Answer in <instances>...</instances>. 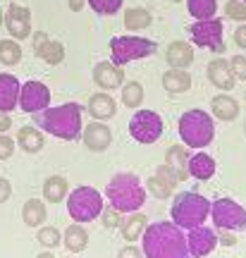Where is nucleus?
I'll return each instance as SVG.
<instances>
[{
  "mask_svg": "<svg viewBox=\"0 0 246 258\" xmlns=\"http://www.w3.org/2000/svg\"><path fill=\"white\" fill-rule=\"evenodd\" d=\"M141 251L146 258H189L184 230L174 222H153L141 234Z\"/></svg>",
  "mask_w": 246,
  "mask_h": 258,
  "instance_id": "1",
  "label": "nucleus"
},
{
  "mask_svg": "<svg viewBox=\"0 0 246 258\" xmlns=\"http://www.w3.org/2000/svg\"><path fill=\"white\" fill-rule=\"evenodd\" d=\"M38 127L43 129L46 134L63 141H74L82 137V105L79 103H63V105H48L46 110H41L36 115Z\"/></svg>",
  "mask_w": 246,
  "mask_h": 258,
  "instance_id": "2",
  "label": "nucleus"
},
{
  "mask_svg": "<svg viewBox=\"0 0 246 258\" xmlns=\"http://www.w3.org/2000/svg\"><path fill=\"white\" fill-rule=\"evenodd\" d=\"M105 196L112 208H117L122 215L134 211H141L146 203V186L141 184L139 175L134 172H117L110 177L105 186Z\"/></svg>",
  "mask_w": 246,
  "mask_h": 258,
  "instance_id": "3",
  "label": "nucleus"
},
{
  "mask_svg": "<svg viewBox=\"0 0 246 258\" xmlns=\"http://www.w3.org/2000/svg\"><path fill=\"white\" fill-rule=\"evenodd\" d=\"M170 218L174 225H179L182 230H194L199 225H206L210 218V201L199 191H182L174 196Z\"/></svg>",
  "mask_w": 246,
  "mask_h": 258,
  "instance_id": "4",
  "label": "nucleus"
},
{
  "mask_svg": "<svg viewBox=\"0 0 246 258\" xmlns=\"http://www.w3.org/2000/svg\"><path fill=\"white\" fill-rule=\"evenodd\" d=\"M177 132H179V139L184 141L187 148H206L213 144L215 139V124H213V117H210L206 110H187L177 122Z\"/></svg>",
  "mask_w": 246,
  "mask_h": 258,
  "instance_id": "5",
  "label": "nucleus"
},
{
  "mask_svg": "<svg viewBox=\"0 0 246 258\" xmlns=\"http://www.w3.org/2000/svg\"><path fill=\"white\" fill-rule=\"evenodd\" d=\"M103 194L96 189V186H77L70 191V199H67V213L74 222H93L98 220L100 211H103Z\"/></svg>",
  "mask_w": 246,
  "mask_h": 258,
  "instance_id": "6",
  "label": "nucleus"
},
{
  "mask_svg": "<svg viewBox=\"0 0 246 258\" xmlns=\"http://www.w3.org/2000/svg\"><path fill=\"white\" fill-rule=\"evenodd\" d=\"M158 53V43L141 36H115L110 41V60L115 64H127L132 60H144Z\"/></svg>",
  "mask_w": 246,
  "mask_h": 258,
  "instance_id": "7",
  "label": "nucleus"
},
{
  "mask_svg": "<svg viewBox=\"0 0 246 258\" xmlns=\"http://www.w3.org/2000/svg\"><path fill=\"white\" fill-rule=\"evenodd\" d=\"M189 36H192L194 46L208 48L218 55H225V27H222V19H196L192 27H189Z\"/></svg>",
  "mask_w": 246,
  "mask_h": 258,
  "instance_id": "8",
  "label": "nucleus"
},
{
  "mask_svg": "<svg viewBox=\"0 0 246 258\" xmlns=\"http://www.w3.org/2000/svg\"><path fill=\"white\" fill-rule=\"evenodd\" d=\"M210 218L218 230L244 232L246 230V208L232 199H218L210 203Z\"/></svg>",
  "mask_w": 246,
  "mask_h": 258,
  "instance_id": "9",
  "label": "nucleus"
},
{
  "mask_svg": "<svg viewBox=\"0 0 246 258\" xmlns=\"http://www.w3.org/2000/svg\"><path fill=\"white\" fill-rule=\"evenodd\" d=\"M129 134L134 141L151 146L163 134V117L155 110H137L134 117L129 120Z\"/></svg>",
  "mask_w": 246,
  "mask_h": 258,
  "instance_id": "10",
  "label": "nucleus"
},
{
  "mask_svg": "<svg viewBox=\"0 0 246 258\" xmlns=\"http://www.w3.org/2000/svg\"><path fill=\"white\" fill-rule=\"evenodd\" d=\"M50 105V89L38 79H29L19 86V110L29 112V115H38Z\"/></svg>",
  "mask_w": 246,
  "mask_h": 258,
  "instance_id": "11",
  "label": "nucleus"
},
{
  "mask_svg": "<svg viewBox=\"0 0 246 258\" xmlns=\"http://www.w3.org/2000/svg\"><path fill=\"white\" fill-rule=\"evenodd\" d=\"M82 144L91 153H103L112 146V129L103 120H93L82 129Z\"/></svg>",
  "mask_w": 246,
  "mask_h": 258,
  "instance_id": "12",
  "label": "nucleus"
},
{
  "mask_svg": "<svg viewBox=\"0 0 246 258\" xmlns=\"http://www.w3.org/2000/svg\"><path fill=\"white\" fill-rule=\"evenodd\" d=\"M3 27L10 31V36L17 38V41H24V38L31 36V12L29 8L19 5V3H12L5 12V22Z\"/></svg>",
  "mask_w": 246,
  "mask_h": 258,
  "instance_id": "13",
  "label": "nucleus"
},
{
  "mask_svg": "<svg viewBox=\"0 0 246 258\" xmlns=\"http://www.w3.org/2000/svg\"><path fill=\"white\" fill-rule=\"evenodd\" d=\"M215 246H218V234L206 225H199L187 234V249L192 258H206L208 253H213Z\"/></svg>",
  "mask_w": 246,
  "mask_h": 258,
  "instance_id": "14",
  "label": "nucleus"
},
{
  "mask_svg": "<svg viewBox=\"0 0 246 258\" xmlns=\"http://www.w3.org/2000/svg\"><path fill=\"white\" fill-rule=\"evenodd\" d=\"M93 84L98 86L100 91H115V89H122V84H125V70L115 64L112 60H103V62L93 64Z\"/></svg>",
  "mask_w": 246,
  "mask_h": 258,
  "instance_id": "15",
  "label": "nucleus"
},
{
  "mask_svg": "<svg viewBox=\"0 0 246 258\" xmlns=\"http://www.w3.org/2000/svg\"><path fill=\"white\" fill-rule=\"evenodd\" d=\"M206 77L208 82L218 89V91H232L237 86V77L232 72V64L225 57H215L208 62V70H206Z\"/></svg>",
  "mask_w": 246,
  "mask_h": 258,
  "instance_id": "16",
  "label": "nucleus"
},
{
  "mask_svg": "<svg viewBox=\"0 0 246 258\" xmlns=\"http://www.w3.org/2000/svg\"><path fill=\"white\" fill-rule=\"evenodd\" d=\"M19 82L15 74L10 72H0V110L3 112H12L19 105Z\"/></svg>",
  "mask_w": 246,
  "mask_h": 258,
  "instance_id": "17",
  "label": "nucleus"
},
{
  "mask_svg": "<svg viewBox=\"0 0 246 258\" xmlns=\"http://www.w3.org/2000/svg\"><path fill=\"white\" fill-rule=\"evenodd\" d=\"M17 146L24 151V153H29V156H36V153H41L43 151V146H46V137H43V129L41 127H31V124H27V127H19L17 132Z\"/></svg>",
  "mask_w": 246,
  "mask_h": 258,
  "instance_id": "18",
  "label": "nucleus"
},
{
  "mask_svg": "<svg viewBox=\"0 0 246 258\" xmlns=\"http://www.w3.org/2000/svg\"><path fill=\"white\" fill-rule=\"evenodd\" d=\"M86 110H89V115H91L93 120H110L117 112V103L110 96V91H98L89 98Z\"/></svg>",
  "mask_w": 246,
  "mask_h": 258,
  "instance_id": "19",
  "label": "nucleus"
},
{
  "mask_svg": "<svg viewBox=\"0 0 246 258\" xmlns=\"http://www.w3.org/2000/svg\"><path fill=\"white\" fill-rule=\"evenodd\" d=\"M210 110L213 117H218L220 122H234L239 117V101L229 96V91H222L210 101Z\"/></svg>",
  "mask_w": 246,
  "mask_h": 258,
  "instance_id": "20",
  "label": "nucleus"
},
{
  "mask_svg": "<svg viewBox=\"0 0 246 258\" xmlns=\"http://www.w3.org/2000/svg\"><path fill=\"white\" fill-rule=\"evenodd\" d=\"M213 175H215V158L208 156L203 148L192 153V158H189V177L199 179V182H208Z\"/></svg>",
  "mask_w": 246,
  "mask_h": 258,
  "instance_id": "21",
  "label": "nucleus"
},
{
  "mask_svg": "<svg viewBox=\"0 0 246 258\" xmlns=\"http://www.w3.org/2000/svg\"><path fill=\"white\" fill-rule=\"evenodd\" d=\"M189 158H192V153L187 151L184 144H174V146H170L167 153H165V165H170L174 172H177L179 182L189 179Z\"/></svg>",
  "mask_w": 246,
  "mask_h": 258,
  "instance_id": "22",
  "label": "nucleus"
},
{
  "mask_svg": "<svg viewBox=\"0 0 246 258\" xmlns=\"http://www.w3.org/2000/svg\"><path fill=\"white\" fill-rule=\"evenodd\" d=\"M163 89L167 93H172V96L187 93L189 89H192V74H189V70L170 67V70L163 74Z\"/></svg>",
  "mask_w": 246,
  "mask_h": 258,
  "instance_id": "23",
  "label": "nucleus"
},
{
  "mask_svg": "<svg viewBox=\"0 0 246 258\" xmlns=\"http://www.w3.org/2000/svg\"><path fill=\"white\" fill-rule=\"evenodd\" d=\"M165 60L170 67H182L189 70L194 62V46H189L187 41H172L167 50H165Z\"/></svg>",
  "mask_w": 246,
  "mask_h": 258,
  "instance_id": "24",
  "label": "nucleus"
},
{
  "mask_svg": "<svg viewBox=\"0 0 246 258\" xmlns=\"http://www.w3.org/2000/svg\"><path fill=\"white\" fill-rule=\"evenodd\" d=\"M63 246L70 251V253H82V251H86V246H89V232H86V227H84L82 222H74V225H70V227L63 232Z\"/></svg>",
  "mask_w": 246,
  "mask_h": 258,
  "instance_id": "25",
  "label": "nucleus"
},
{
  "mask_svg": "<svg viewBox=\"0 0 246 258\" xmlns=\"http://www.w3.org/2000/svg\"><path fill=\"white\" fill-rule=\"evenodd\" d=\"M148 227V218L144 215V213H127V218H122V222H119V232H122V237H125V241H137L141 239V234H144V230Z\"/></svg>",
  "mask_w": 246,
  "mask_h": 258,
  "instance_id": "26",
  "label": "nucleus"
},
{
  "mask_svg": "<svg viewBox=\"0 0 246 258\" xmlns=\"http://www.w3.org/2000/svg\"><path fill=\"white\" fill-rule=\"evenodd\" d=\"M46 218H48V211H46V203L41 199L24 201V206H22V222L27 227H41V225H46Z\"/></svg>",
  "mask_w": 246,
  "mask_h": 258,
  "instance_id": "27",
  "label": "nucleus"
},
{
  "mask_svg": "<svg viewBox=\"0 0 246 258\" xmlns=\"http://www.w3.org/2000/svg\"><path fill=\"white\" fill-rule=\"evenodd\" d=\"M43 199L48 203H60L67 199V191H70V184H67V179L63 175H50L43 182Z\"/></svg>",
  "mask_w": 246,
  "mask_h": 258,
  "instance_id": "28",
  "label": "nucleus"
},
{
  "mask_svg": "<svg viewBox=\"0 0 246 258\" xmlns=\"http://www.w3.org/2000/svg\"><path fill=\"white\" fill-rule=\"evenodd\" d=\"M151 24H153V15L146 8H129L125 12V27L129 31H141V29H148Z\"/></svg>",
  "mask_w": 246,
  "mask_h": 258,
  "instance_id": "29",
  "label": "nucleus"
},
{
  "mask_svg": "<svg viewBox=\"0 0 246 258\" xmlns=\"http://www.w3.org/2000/svg\"><path fill=\"white\" fill-rule=\"evenodd\" d=\"M36 55L46 64H50V67H57V64H63V60H65V46L60 41H55V38H48Z\"/></svg>",
  "mask_w": 246,
  "mask_h": 258,
  "instance_id": "30",
  "label": "nucleus"
},
{
  "mask_svg": "<svg viewBox=\"0 0 246 258\" xmlns=\"http://www.w3.org/2000/svg\"><path fill=\"white\" fill-rule=\"evenodd\" d=\"M0 62L5 67H15L22 62V46H19L17 38H3L0 41Z\"/></svg>",
  "mask_w": 246,
  "mask_h": 258,
  "instance_id": "31",
  "label": "nucleus"
},
{
  "mask_svg": "<svg viewBox=\"0 0 246 258\" xmlns=\"http://www.w3.org/2000/svg\"><path fill=\"white\" fill-rule=\"evenodd\" d=\"M144 96H146V91H144V84H139V82L122 84V103H125L127 108L137 110L139 105L144 103Z\"/></svg>",
  "mask_w": 246,
  "mask_h": 258,
  "instance_id": "32",
  "label": "nucleus"
},
{
  "mask_svg": "<svg viewBox=\"0 0 246 258\" xmlns=\"http://www.w3.org/2000/svg\"><path fill=\"white\" fill-rule=\"evenodd\" d=\"M187 8L194 19H210L218 12V0H187Z\"/></svg>",
  "mask_w": 246,
  "mask_h": 258,
  "instance_id": "33",
  "label": "nucleus"
},
{
  "mask_svg": "<svg viewBox=\"0 0 246 258\" xmlns=\"http://www.w3.org/2000/svg\"><path fill=\"white\" fill-rule=\"evenodd\" d=\"M174 189L177 186H172L170 182H165L163 177H158L153 172V177H148L146 179V191L153 196V199H160V201H165V199H170L174 194Z\"/></svg>",
  "mask_w": 246,
  "mask_h": 258,
  "instance_id": "34",
  "label": "nucleus"
},
{
  "mask_svg": "<svg viewBox=\"0 0 246 258\" xmlns=\"http://www.w3.org/2000/svg\"><path fill=\"white\" fill-rule=\"evenodd\" d=\"M36 239H38V244H41L43 249L53 251L55 246H60V244H63V232L57 230V227H53V225H41V227H38Z\"/></svg>",
  "mask_w": 246,
  "mask_h": 258,
  "instance_id": "35",
  "label": "nucleus"
},
{
  "mask_svg": "<svg viewBox=\"0 0 246 258\" xmlns=\"http://www.w3.org/2000/svg\"><path fill=\"white\" fill-rule=\"evenodd\" d=\"M86 3H89V8H91L96 15H108V17H112V15L119 12L125 0H86Z\"/></svg>",
  "mask_w": 246,
  "mask_h": 258,
  "instance_id": "36",
  "label": "nucleus"
},
{
  "mask_svg": "<svg viewBox=\"0 0 246 258\" xmlns=\"http://www.w3.org/2000/svg\"><path fill=\"white\" fill-rule=\"evenodd\" d=\"M100 225L105 227V230H119V222H122V213L117 211V208H112V206H103V211H100L98 215Z\"/></svg>",
  "mask_w": 246,
  "mask_h": 258,
  "instance_id": "37",
  "label": "nucleus"
},
{
  "mask_svg": "<svg viewBox=\"0 0 246 258\" xmlns=\"http://www.w3.org/2000/svg\"><path fill=\"white\" fill-rule=\"evenodd\" d=\"M225 17L234 22H246V3L244 0H227L225 3Z\"/></svg>",
  "mask_w": 246,
  "mask_h": 258,
  "instance_id": "38",
  "label": "nucleus"
},
{
  "mask_svg": "<svg viewBox=\"0 0 246 258\" xmlns=\"http://www.w3.org/2000/svg\"><path fill=\"white\" fill-rule=\"evenodd\" d=\"M15 148H17V141L12 137H8L5 132H0V160H10L12 153H15Z\"/></svg>",
  "mask_w": 246,
  "mask_h": 258,
  "instance_id": "39",
  "label": "nucleus"
},
{
  "mask_svg": "<svg viewBox=\"0 0 246 258\" xmlns=\"http://www.w3.org/2000/svg\"><path fill=\"white\" fill-rule=\"evenodd\" d=\"M229 64H232V72H234V77H237V82L241 79V82H246V55H234L232 60H229Z\"/></svg>",
  "mask_w": 246,
  "mask_h": 258,
  "instance_id": "40",
  "label": "nucleus"
},
{
  "mask_svg": "<svg viewBox=\"0 0 246 258\" xmlns=\"http://www.w3.org/2000/svg\"><path fill=\"white\" fill-rule=\"evenodd\" d=\"M117 258H146V256H144L141 246H134L132 241H127V246H122L117 251Z\"/></svg>",
  "mask_w": 246,
  "mask_h": 258,
  "instance_id": "41",
  "label": "nucleus"
},
{
  "mask_svg": "<svg viewBox=\"0 0 246 258\" xmlns=\"http://www.w3.org/2000/svg\"><path fill=\"white\" fill-rule=\"evenodd\" d=\"M10 196H12V182L0 177V203H8Z\"/></svg>",
  "mask_w": 246,
  "mask_h": 258,
  "instance_id": "42",
  "label": "nucleus"
},
{
  "mask_svg": "<svg viewBox=\"0 0 246 258\" xmlns=\"http://www.w3.org/2000/svg\"><path fill=\"white\" fill-rule=\"evenodd\" d=\"M234 43H237L241 50H246V22H241V27L234 29Z\"/></svg>",
  "mask_w": 246,
  "mask_h": 258,
  "instance_id": "43",
  "label": "nucleus"
},
{
  "mask_svg": "<svg viewBox=\"0 0 246 258\" xmlns=\"http://www.w3.org/2000/svg\"><path fill=\"white\" fill-rule=\"evenodd\" d=\"M222 234L218 237V241L222 244V246H234L237 244V237H234V232H229V230H220Z\"/></svg>",
  "mask_w": 246,
  "mask_h": 258,
  "instance_id": "44",
  "label": "nucleus"
},
{
  "mask_svg": "<svg viewBox=\"0 0 246 258\" xmlns=\"http://www.w3.org/2000/svg\"><path fill=\"white\" fill-rule=\"evenodd\" d=\"M48 34H43V31H36V34H34V53H38V50H41V46H43V43H46L48 41Z\"/></svg>",
  "mask_w": 246,
  "mask_h": 258,
  "instance_id": "45",
  "label": "nucleus"
},
{
  "mask_svg": "<svg viewBox=\"0 0 246 258\" xmlns=\"http://www.w3.org/2000/svg\"><path fill=\"white\" fill-rule=\"evenodd\" d=\"M10 124H12V117H10V112H3V110H0V132H8Z\"/></svg>",
  "mask_w": 246,
  "mask_h": 258,
  "instance_id": "46",
  "label": "nucleus"
},
{
  "mask_svg": "<svg viewBox=\"0 0 246 258\" xmlns=\"http://www.w3.org/2000/svg\"><path fill=\"white\" fill-rule=\"evenodd\" d=\"M67 5H70L72 12H82L84 5H86V0H67Z\"/></svg>",
  "mask_w": 246,
  "mask_h": 258,
  "instance_id": "47",
  "label": "nucleus"
},
{
  "mask_svg": "<svg viewBox=\"0 0 246 258\" xmlns=\"http://www.w3.org/2000/svg\"><path fill=\"white\" fill-rule=\"evenodd\" d=\"M36 258H55V256L50 253V249H46V251H41V253H38Z\"/></svg>",
  "mask_w": 246,
  "mask_h": 258,
  "instance_id": "48",
  "label": "nucleus"
},
{
  "mask_svg": "<svg viewBox=\"0 0 246 258\" xmlns=\"http://www.w3.org/2000/svg\"><path fill=\"white\" fill-rule=\"evenodd\" d=\"M3 22H5V12H3V8H0V27H3Z\"/></svg>",
  "mask_w": 246,
  "mask_h": 258,
  "instance_id": "49",
  "label": "nucleus"
},
{
  "mask_svg": "<svg viewBox=\"0 0 246 258\" xmlns=\"http://www.w3.org/2000/svg\"><path fill=\"white\" fill-rule=\"evenodd\" d=\"M244 134H246V122H244Z\"/></svg>",
  "mask_w": 246,
  "mask_h": 258,
  "instance_id": "50",
  "label": "nucleus"
},
{
  "mask_svg": "<svg viewBox=\"0 0 246 258\" xmlns=\"http://www.w3.org/2000/svg\"><path fill=\"white\" fill-rule=\"evenodd\" d=\"M172 3H182V0H172Z\"/></svg>",
  "mask_w": 246,
  "mask_h": 258,
  "instance_id": "51",
  "label": "nucleus"
},
{
  "mask_svg": "<svg viewBox=\"0 0 246 258\" xmlns=\"http://www.w3.org/2000/svg\"><path fill=\"white\" fill-rule=\"evenodd\" d=\"M65 258H74V256H65Z\"/></svg>",
  "mask_w": 246,
  "mask_h": 258,
  "instance_id": "52",
  "label": "nucleus"
},
{
  "mask_svg": "<svg viewBox=\"0 0 246 258\" xmlns=\"http://www.w3.org/2000/svg\"><path fill=\"white\" fill-rule=\"evenodd\" d=\"M244 98H246V91H244Z\"/></svg>",
  "mask_w": 246,
  "mask_h": 258,
  "instance_id": "53",
  "label": "nucleus"
},
{
  "mask_svg": "<svg viewBox=\"0 0 246 258\" xmlns=\"http://www.w3.org/2000/svg\"><path fill=\"white\" fill-rule=\"evenodd\" d=\"M244 3H246V0H244Z\"/></svg>",
  "mask_w": 246,
  "mask_h": 258,
  "instance_id": "54",
  "label": "nucleus"
}]
</instances>
